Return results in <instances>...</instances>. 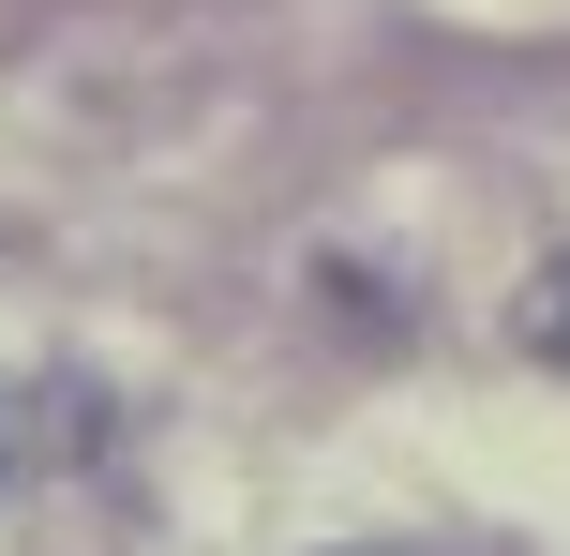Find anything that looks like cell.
Masks as SVG:
<instances>
[{
  "label": "cell",
  "mask_w": 570,
  "mask_h": 556,
  "mask_svg": "<svg viewBox=\"0 0 570 556\" xmlns=\"http://www.w3.org/2000/svg\"><path fill=\"white\" fill-rule=\"evenodd\" d=\"M525 331H541V347H570V271H556L541 301H525Z\"/></svg>",
  "instance_id": "cell-1"
}]
</instances>
